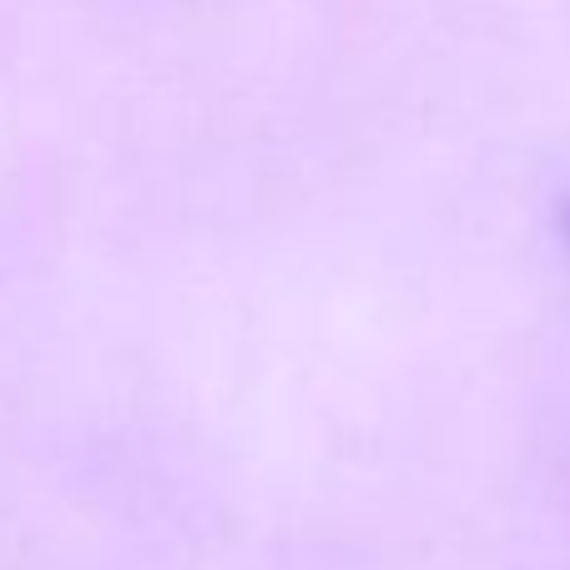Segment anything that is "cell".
<instances>
[{
  "label": "cell",
  "instance_id": "6da1fadb",
  "mask_svg": "<svg viewBox=\"0 0 570 570\" xmlns=\"http://www.w3.org/2000/svg\"><path fill=\"white\" fill-rule=\"evenodd\" d=\"M566 237H570V207H566Z\"/></svg>",
  "mask_w": 570,
  "mask_h": 570
}]
</instances>
